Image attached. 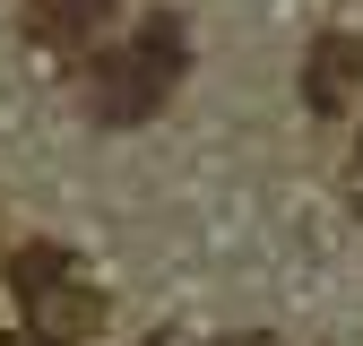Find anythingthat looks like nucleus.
<instances>
[{
  "label": "nucleus",
  "instance_id": "nucleus-3",
  "mask_svg": "<svg viewBox=\"0 0 363 346\" xmlns=\"http://www.w3.org/2000/svg\"><path fill=\"white\" fill-rule=\"evenodd\" d=\"M61 9H78V18H86V9H104V0H61Z\"/></svg>",
  "mask_w": 363,
  "mask_h": 346
},
{
  "label": "nucleus",
  "instance_id": "nucleus-2",
  "mask_svg": "<svg viewBox=\"0 0 363 346\" xmlns=\"http://www.w3.org/2000/svg\"><path fill=\"white\" fill-rule=\"evenodd\" d=\"M354 78H363V43H354V35H320L311 61H303V104H311V113H346Z\"/></svg>",
  "mask_w": 363,
  "mask_h": 346
},
{
  "label": "nucleus",
  "instance_id": "nucleus-1",
  "mask_svg": "<svg viewBox=\"0 0 363 346\" xmlns=\"http://www.w3.org/2000/svg\"><path fill=\"white\" fill-rule=\"evenodd\" d=\"M182 69H191V35H182V18L156 9L121 52H104L96 78H86V113H96L104 130H139V121H156V104L182 86Z\"/></svg>",
  "mask_w": 363,
  "mask_h": 346
}]
</instances>
